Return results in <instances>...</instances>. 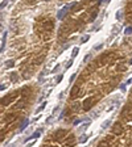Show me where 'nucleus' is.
<instances>
[{
  "mask_svg": "<svg viewBox=\"0 0 132 147\" xmlns=\"http://www.w3.org/2000/svg\"><path fill=\"white\" fill-rule=\"evenodd\" d=\"M40 134H41V131H36L34 134H32V137H29L28 139H25V142L29 141V139H34V138H38V137H40Z\"/></svg>",
  "mask_w": 132,
  "mask_h": 147,
  "instance_id": "f257e3e1",
  "label": "nucleus"
},
{
  "mask_svg": "<svg viewBox=\"0 0 132 147\" xmlns=\"http://www.w3.org/2000/svg\"><path fill=\"white\" fill-rule=\"evenodd\" d=\"M81 122V119H77V121H74V125H78Z\"/></svg>",
  "mask_w": 132,
  "mask_h": 147,
  "instance_id": "ddd939ff",
  "label": "nucleus"
},
{
  "mask_svg": "<svg viewBox=\"0 0 132 147\" xmlns=\"http://www.w3.org/2000/svg\"><path fill=\"white\" fill-rule=\"evenodd\" d=\"M4 88H5V86H0V91H3Z\"/></svg>",
  "mask_w": 132,
  "mask_h": 147,
  "instance_id": "4468645a",
  "label": "nucleus"
},
{
  "mask_svg": "<svg viewBox=\"0 0 132 147\" xmlns=\"http://www.w3.org/2000/svg\"><path fill=\"white\" fill-rule=\"evenodd\" d=\"M71 64H73V61H70V62H68V63H66V68H69L71 66Z\"/></svg>",
  "mask_w": 132,
  "mask_h": 147,
  "instance_id": "f8f14e48",
  "label": "nucleus"
},
{
  "mask_svg": "<svg viewBox=\"0 0 132 147\" xmlns=\"http://www.w3.org/2000/svg\"><path fill=\"white\" fill-rule=\"evenodd\" d=\"M27 125H28V119H27V121H25L24 123H23V126H21V127H20V130H23V129H24V127H25V126H27Z\"/></svg>",
  "mask_w": 132,
  "mask_h": 147,
  "instance_id": "9d476101",
  "label": "nucleus"
},
{
  "mask_svg": "<svg viewBox=\"0 0 132 147\" xmlns=\"http://www.w3.org/2000/svg\"><path fill=\"white\" fill-rule=\"evenodd\" d=\"M5 67H8V68L13 67V61H8V62H7V64H5Z\"/></svg>",
  "mask_w": 132,
  "mask_h": 147,
  "instance_id": "423d86ee",
  "label": "nucleus"
},
{
  "mask_svg": "<svg viewBox=\"0 0 132 147\" xmlns=\"http://www.w3.org/2000/svg\"><path fill=\"white\" fill-rule=\"evenodd\" d=\"M124 33H126L127 36H129V34L132 33V26H128V28H127V29H126V32H124Z\"/></svg>",
  "mask_w": 132,
  "mask_h": 147,
  "instance_id": "39448f33",
  "label": "nucleus"
},
{
  "mask_svg": "<svg viewBox=\"0 0 132 147\" xmlns=\"http://www.w3.org/2000/svg\"><path fill=\"white\" fill-rule=\"evenodd\" d=\"M110 123H111V119H107L106 122H103V125H102V127H103V129H107Z\"/></svg>",
  "mask_w": 132,
  "mask_h": 147,
  "instance_id": "7ed1b4c3",
  "label": "nucleus"
},
{
  "mask_svg": "<svg viewBox=\"0 0 132 147\" xmlns=\"http://www.w3.org/2000/svg\"><path fill=\"white\" fill-rule=\"evenodd\" d=\"M78 51H79V49H78V47H74V49H73V53H71V57H73V58H74V57H77V55H78Z\"/></svg>",
  "mask_w": 132,
  "mask_h": 147,
  "instance_id": "f03ea898",
  "label": "nucleus"
},
{
  "mask_svg": "<svg viewBox=\"0 0 132 147\" xmlns=\"http://www.w3.org/2000/svg\"><path fill=\"white\" fill-rule=\"evenodd\" d=\"M87 141V135H85V134H83L82 135V138H81V139H79V142H81V143H85V142H86Z\"/></svg>",
  "mask_w": 132,
  "mask_h": 147,
  "instance_id": "20e7f679",
  "label": "nucleus"
},
{
  "mask_svg": "<svg viewBox=\"0 0 132 147\" xmlns=\"http://www.w3.org/2000/svg\"><path fill=\"white\" fill-rule=\"evenodd\" d=\"M102 47H103V45H102V43H99V45H95V47H94V49H95V50H101Z\"/></svg>",
  "mask_w": 132,
  "mask_h": 147,
  "instance_id": "6e6552de",
  "label": "nucleus"
},
{
  "mask_svg": "<svg viewBox=\"0 0 132 147\" xmlns=\"http://www.w3.org/2000/svg\"><path fill=\"white\" fill-rule=\"evenodd\" d=\"M45 105H46V104H42V105H41V107L38 108V109H37V112H41V110H42L44 108H45Z\"/></svg>",
  "mask_w": 132,
  "mask_h": 147,
  "instance_id": "1a4fd4ad",
  "label": "nucleus"
},
{
  "mask_svg": "<svg viewBox=\"0 0 132 147\" xmlns=\"http://www.w3.org/2000/svg\"><path fill=\"white\" fill-rule=\"evenodd\" d=\"M89 38H90V36H85L82 38V43H85V42H87V41H89Z\"/></svg>",
  "mask_w": 132,
  "mask_h": 147,
  "instance_id": "0eeeda50",
  "label": "nucleus"
},
{
  "mask_svg": "<svg viewBox=\"0 0 132 147\" xmlns=\"http://www.w3.org/2000/svg\"><path fill=\"white\" fill-rule=\"evenodd\" d=\"M120 16H122V13H120V11H118L116 12V18L118 20H120Z\"/></svg>",
  "mask_w": 132,
  "mask_h": 147,
  "instance_id": "9b49d317",
  "label": "nucleus"
}]
</instances>
